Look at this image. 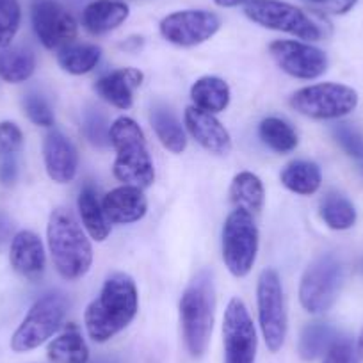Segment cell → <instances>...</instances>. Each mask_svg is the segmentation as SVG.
Returning <instances> with one entry per match:
<instances>
[{"mask_svg":"<svg viewBox=\"0 0 363 363\" xmlns=\"http://www.w3.org/2000/svg\"><path fill=\"white\" fill-rule=\"evenodd\" d=\"M18 155H0V184L13 186L18 178Z\"/></svg>","mask_w":363,"mask_h":363,"instance_id":"74e56055","label":"cell"},{"mask_svg":"<svg viewBox=\"0 0 363 363\" xmlns=\"http://www.w3.org/2000/svg\"><path fill=\"white\" fill-rule=\"evenodd\" d=\"M335 141L340 145L345 155L351 157L356 162L358 169L363 173V134L351 123H337L333 127Z\"/></svg>","mask_w":363,"mask_h":363,"instance_id":"d6a6232c","label":"cell"},{"mask_svg":"<svg viewBox=\"0 0 363 363\" xmlns=\"http://www.w3.org/2000/svg\"><path fill=\"white\" fill-rule=\"evenodd\" d=\"M358 106V93L344 84L323 82L306 86L291 96V107L312 120H338Z\"/></svg>","mask_w":363,"mask_h":363,"instance_id":"9c48e42d","label":"cell"},{"mask_svg":"<svg viewBox=\"0 0 363 363\" xmlns=\"http://www.w3.org/2000/svg\"><path fill=\"white\" fill-rule=\"evenodd\" d=\"M139 296L134 280L125 272H114L104 284L99 298L87 305L84 324L96 344L109 342L138 315Z\"/></svg>","mask_w":363,"mask_h":363,"instance_id":"6da1fadb","label":"cell"},{"mask_svg":"<svg viewBox=\"0 0 363 363\" xmlns=\"http://www.w3.org/2000/svg\"><path fill=\"white\" fill-rule=\"evenodd\" d=\"M338 338L337 330L328 323H310L299 338V356L306 362L320 358Z\"/></svg>","mask_w":363,"mask_h":363,"instance_id":"f546056e","label":"cell"},{"mask_svg":"<svg viewBox=\"0 0 363 363\" xmlns=\"http://www.w3.org/2000/svg\"><path fill=\"white\" fill-rule=\"evenodd\" d=\"M244 15L257 26L292 34L299 40L319 41L323 38V30L315 20L303 9L281 0H251L244 8Z\"/></svg>","mask_w":363,"mask_h":363,"instance_id":"30bf717a","label":"cell"},{"mask_svg":"<svg viewBox=\"0 0 363 363\" xmlns=\"http://www.w3.org/2000/svg\"><path fill=\"white\" fill-rule=\"evenodd\" d=\"M102 57V50L96 45L72 43L57 50V62L69 75H84L96 68Z\"/></svg>","mask_w":363,"mask_h":363,"instance_id":"f1b7e54d","label":"cell"},{"mask_svg":"<svg viewBox=\"0 0 363 363\" xmlns=\"http://www.w3.org/2000/svg\"><path fill=\"white\" fill-rule=\"evenodd\" d=\"M191 100L205 113H223L230 104V86L219 77H201L191 87Z\"/></svg>","mask_w":363,"mask_h":363,"instance_id":"603a6c76","label":"cell"},{"mask_svg":"<svg viewBox=\"0 0 363 363\" xmlns=\"http://www.w3.org/2000/svg\"><path fill=\"white\" fill-rule=\"evenodd\" d=\"M111 125L109 118L102 109L95 106H87L82 113V130L87 141L96 148H107L111 145Z\"/></svg>","mask_w":363,"mask_h":363,"instance_id":"1f68e13d","label":"cell"},{"mask_svg":"<svg viewBox=\"0 0 363 363\" xmlns=\"http://www.w3.org/2000/svg\"><path fill=\"white\" fill-rule=\"evenodd\" d=\"M23 148V132L13 121L0 123V155H18Z\"/></svg>","mask_w":363,"mask_h":363,"instance_id":"d590c367","label":"cell"},{"mask_svg":"<svg viewBox=\"0 0 363 363\" xmlns=\"http://www.w3.org/2000/svg\"><path fill=\"white\" fill-rule=\"evenodd\" d=\"M186 127L198 145L214 155H228L232 152V138L225 125L211 113L191 106L184 114Z\"/></svg>","mask_w":363,"mask_h":363,"instance_id":"2e32d148","label":"cell"},{"mask_svg":"<svg viewBox=\"0 0 363 363\" xmlns=\"http://www.w3.org/2000/svg\"><path fill=\"white\" fill-rule=\"evenodd\" d=\"M130 15L123 0H93L82 11V26L93 36L118 29Z\"/></svg>","mask_w":363,"mask_h":363,"instance_id":"ffe728a7","label":"cell"},{"mask_svg":"<svg viewBox=\"0 0 363 363\" xmlns=\"http://www.w3.org/2000/svg\"><path fill=\"white\" fill-rule=\"evenodd\" d=\"M269 54L278 68L287 75L301 80H313L328 69V55L310 43L292 40H278L269 45Z\"/></svg>","mask_w":363,"mask_h":363,"instance_id":"5bb4252c","label":"cell"},{"mask_svg":"<svg viewBox=\"0 0 363 363\" xmlns=\"http://www.w3.org/2000/svg\"><path fill=\"white\" fill-rule=\"evenodd\" d=\"M258 228L251 212L235 208L223 226V260L235 278L247 277L257 262Z\"/></svg>","mask_w":363,"mask_h":363,"instance_id":"ba28073f","label":"cell"},{"mask_svg":"<svg viewBox=\"0 0 363 363\" xmlns=\"http://www.w3.org/2000/svg\"><path fill=\"white\" fill-rule=\"evenodd\" d=\"M47 354L52 363L89 362V349H87L86 342H84L80 330L73 323H69L65 328V331L48 344Z\"/></svg>","mask_w":363,"mask_h":363,"instance_id":"d4e9b609","label":"cell"},{"mask_svg":"<svg viewBox=\"0 0 363 363\" xmlns=\"http://www.w3.org/2000/svg\"><path fill=\"white\" fill-rule=\"evenodd\" d=\"M219 29H221L219 16L203 9L171 13L160 22L162 38L177 47H196L211 40Z\"/></svg>","mask_w":363,"mask_h":363,"instance_id":"4fadbf2b","label":"cell"},{"mask_svg":"<svg viewBox=\"0 0 363 363\" xmlns=\"http://www.w3.org/2000/svg\"><path fill=\"white\" fill-rule=\"evenodd\" d=\"M257 344V330L246 305L239 298H233L223 319L225 363H255Z\"/></svg>","mask_w":363,"mask_h":363,"instance_id":"8fae6325","label":"cell"},{"mask_svg":"<svg viewBox=\"0 0 363 363\" xmlns=\"http://www.w3.org/2000/svg\"><path fill=\"white\" fill-rule=\"evenodd\" d=\"M216 289L212 271L203 269L193 278L180 298V323L184 342L193 358L207 352L214 330Z\"/></svg>","mask_w":363,"mask_h":363,"instance_id":"3957f363","label":"cell"},{"mask_svg":"<svg viewBox=\"0 0 363 363\" xmlns=\"http://www.w3.org/2000/svg\"><path fill=\"white\" fill-rule=\"evenodd\" d=\"M77 207H79V214L80 219H82L84 228L89 233L91 239L99 240V242L106 240L111 233V223L107 221L106 214H104L102 201L99 200V194H96L93 184H86L80 189Z\"/></svg>","mask_w":363,"mask_h":363,"instance_id":"44dd1931","label":"cell"},{"mask_svg":"<svg viewBox=\"0 0 363 363\" xmlns=\"http://www.w3.org/2000/svg\"><path fill=\"white\" fill-rule=\"evenodd\" d=\"M280 182L289 191L301 196H310L320 189L323 174L319 166L310 160H292L280 173Z\"/></svg>","mask_w":363,"mask_h":363,"instance_id":"484cf974","label":"cell"},{"mask_svg":"<svg viewBox=\"0 0 363 363\" xmlns=\"http://www.w3.org/2000/svg\"><path fill=\"white\" fill-rule=\"evenodd\" d=\"M362 271H363V262H362Z\"/></svg>","mask_w":363,"mask_h":363,"instance_id":"f6af8a7d","label":"cell"},{"mask_svg":"<svg viewBox=\"0 0 363 363\" xmlns=\"http://www.w3.org/2000/svg\"><path fill=\"white\" fill-rule=\"evenodd\" d=\"M47 242L55 271L62 280L75 281L86 277L93 264V247L69 208L57 207L52 212Z\"/></svg>","mask_w":363,"mask_h":363,"instance_id":"7a4b0ae2","label":"cell"},{"mask_svg":"<svg viewBox=\"0 0 363 363\" xmlns=\"http://www.w3.org/2000/svg\"><path fill=\"white\" fill-rule=\"evenodd\" d=\"M356 349H358L359 358H363V331H362V335H359V338H358V345H356Z\"/></svg>","mask_w":363,"mask_h":363,"instance_id":"b9f144b4","label":"cell"},{"mask_svg":"<svg viewBox=\"0 0 363 363\" xmlns=\"http://www.w3.org/2000/svg\"><path fill=\"white\" fill-rule=\"evenodd\" d=\"M305 2H308V4L312 6H317V8H323V4L326 2V0H305Z\"/></svg>","mask_w":363,"mask_h":363,"instance_id":"7bdbcfd3","label":"cell"},{"mask_svg":"<svg viewBox=\"0 0 363 363\" xmlns=\"http://www.w3.org/2000/svg\"><path fill=\"white\" fill-rule=\"evenodd\" d=\"M43 159L48 177L57 184H69L77 177L79 153L61 130H50L43 141Z\"/></svg>","mask_w":363,"mask_h":363,"instance_id":"e0dca14e","label":"cell"},{"mask_svg":"<svg viewBox=\"0 0 363 363\" xmlns=\"http://www.w3.org/2000/svg\"><path fill=\"white\" fill-rule=\"evenodd\" d=\"M111 145L116 150L114 177L123 182V186L148 189L155 180V167L141 127L132 118H118L111 125Z\"/></svg>","mask_w":363,"mask_h":363,"instance_id":"277c9868","label":"cell"},{"mask_svg":"<svg viewBox=\"0 0 363 363\" xmlns=\"http://www.w3.org/2000/svg\"><path fill=\"white\" fill-rule=\"evenodd\" d=\"M22 106L27 118L34 125H38V127L50 128L54 125V111H52L50 102L41 95L40 91H29V93H26L22 100Z\"/></svg>","mask_w":363,"mask_h":363,"instance_id":"e575fe53","label":"cell"},{"mask_svg":"<svg viewBox=\"0 0 363 363\" xmlns=\"http://www.w3.org/2000/svg\"><path fill=\"white\" fill-rule=\"evenodd\" d=\"M358 0H326L323 4V11L331 13V15H345L356 6Z\"/></svg>","mask_w":363,"mask_h":363,"instance_id":"f35d334b","label":"cell"},{"mask_svg":"<svg viewBox=\"0 0 363 363\" xmlns=\"http://www.w3.org/2000/svg\"><path fill=\"white\" fill-rule=\"evenodd\" d=\"M22 23V8L18 0H0V48L13 43Z\"/></svg>","mask_w":363,"mask_h":363,"instance_id":"836d02e7","label":"cell"},{"mask_svg":"<svg viewBox=\"0 0 363 363\" xmlns=\"http://www.w3.org/2000/svg\"><path fill=\"white\" fill-rule=\"evenodd\" d=\"M143 72L138 68H121L100 77L95 82L96 95L118 109H130L134 91L143 84Z\"/></svg>","mask_w":363,"mask_h":363,"instance_id":"d6986e66","label":"cell"},{"mask_svg":"<svg viewBox=\"0 0 363 363\" xmlns=\"http://www.w3.org/2000/svg\"><path fill=\"white\" fill-rule=\"evenodd\" d=\"M102 208L107 221L113 225H132L145 218L148 201L139 187L121 186L104 196Z\"/></svg>","mask_w":363,"mask_h":363,"instance_id":"ac0fdd59","label":"cell"},{"mask_svg":"<svg viewBox=\"0 0 363 363\" xmlns=\"http://www.w3.org/2000/svg\"><path fill=\"white\" fill-rule=\"evenodd\" d=\"M89 363V362H87ZM93 363H114L113 359H107V358H100V359H96V362H93Z\"/></svg>","mask_w":363,"mask_h":363,"instance_id":"ee69618b","label":"cell"},{"mask_svg":"<svg viewBox=\"0 0 363 363\" xmlns=\"http://www.w3.org/2000/svg\"><path fill=\"white\" fill-rule=\"evenodd\" d=\"M320 218L323 221L330 226L331 230L337 232H344L354 226L356 223V208L351 203L349 198H345L340 193H328L326 196L320 200Z\"/></svg>","mask_w":363,"mask_h":363,"instance_id":"4dcf8cb0","label":"cell"},{"mask_svg":"<svg viewBox=\"0 0 363 363\" xmlns=\"http://www.w3.org/2000/svg\"><path fill=\"white\" fill-rule=\"evenodd\" d=\"M323 363H359L358 349L352 344V340L338 337L324 354Z\"/></svg>","mask_w":363,"mask_h":363,"instance_id":"8d00e7d4","label":"cell"},{"mask_svg":"<svg viewBox=\"0 0 363 363\" xmlns=\"http://www.w3.org/2000/svg\"><path fill=\"white\" fill-rule=\"evenodd\" d=\"M230 200L237 208L258 214L265 201L264 184L251 171H240L233 177L232 186H230Z\"/></svg>","mask_w":363,"mask_h":363,"instance_id":"4316f807","label":"cell"},{"mask_svg":"<svg viewBox=\"0 0 363 363\" xmlns=\"http://www.w3.org/2000/svg\"><path fill=\"white\" fill-rule=\"evenodd\" d=\"M13 225L2 212H0V247L4 246L9 239H11Z\"/></svg>","mask_w":363,"mask_h":363,"instance_id":"ab89813d","label":"cell"},{"mask_svg":"<svg viewBox=\"0 0 363 363\" xmlns=\"http://www.w3.org/2000/svg\"><path fill=\"white\" fill-rule=\"evenodd\" d=\"M150 121H152L153 130L164 148L169 150L171 153H182L187 148L186 130L169 107L162 106V104L153 106L152 113H150Z\"/></svg>","mask_w":363,"mask_h":363,"instance_id":"cb8c5ba5","label":"cell"},{"mask_svg":"<svg viewBox=\"0 0 363 363\" xmlns=\"http://www.w3.org/2000/svg\"><path fill=\"white\" fill-rule=\"evenodd\" d=\"M9 262L23 280L30 284L40 281L47 269V257L40 237L30 230L15 233L9 244Z\"/></svg>","mask_w":363,"mask_h":363,"instance_id":"9a60e30c","label":"cell"},{"mask_svg":"<svg viewBox=\"0 0 363 363\" xmlns=\"http://www.w3.org/2000/svg\"><path fill=\"white\" fill-rule=\"evenodd\" d=\"M344 265L335 255L317 257L305 269L299 285V303L312 315L331 310L344 285Z\"/></svg>","mask_w":363,"mask_h":363,"instance_id":"5b68a950","label":"cell"},{"mask_svg":"<svg viewBox=\"0 0 363 363\" xmlns=\"http://www.w3.org/2000/svg\"><path fill=\"white\" fill-rule=\"evenodd\" d=\"M68 312V299L61 292H48L41 296L22 320L11 337L15 352H29L50 340L61 328Z\"/></svg>","mask_w":363,"mask_h":363,"instance_id":"8992f818","label":"cell"},{"mask_svg":"<svg viewBox=\"0 0 363 363\" xmlns=\"http://www.w3.org/2000/svg\"><path fill=\"white\" fill-rule=\"evenodd\" d=\"M30 22L38 40L48 50H61L75 41L79 26L72 13L54 0H33Z\"/></svg>","mask_w":363,"mask_h":363,"instance_id":"7c38bea8","label":"cell"},{"mask_svg":"<svg viewBox=\"0 0 363 363\" xmlns=\"http://www.w3.org/2000/svg\"><path fill=\"white\" fill-rule=\"evenodd\" d=\"M36 72V55L26 45L0 48V79L8 84H22Z\"/></svg>","mask_w":363,"mask_h":363,"instance_id":"7402d4cb","label":"cell"},{"mask_svg":"<svg viewBox=\"0 0 363 363\" xmlns=\"http://www.w3.org/2000/svg\"><path fill=\"white\" fill-rule=\"evenodd\" d=\"M216 4L221 6V8H237V6H242L251 2V0H214Z\"/></svg>","mask_w":363,"mask_h":363,"instance_id":"60d3db41","label":"cell"},{"mask_svg":"<svg viewBox=\"0 0 363 363\" xmlns=\"http://www.w3.org/2000/svg\"><path fill=\"white\" fill-rule=\"evenodd\" d=\"M258 135L267 148L277 153L294 152L299 143L298 132L294 130V127L289 121L277 116L265 118L262 121L260 127H258Z\"/></svg>","mask_w":363,"mask_h":363,"instance_id":"83f0119b","label":"cell"},{"mask_svg":"<svg viewBox=\"0 0 363 363\" xmlns=\"http://www.w3.org/2000/svg\"><path fill=\"white\" fill-rule=\"evenodd\" d=\"M257 305L258 324H260L265 345L271 352H278L284 347L285 338H287L289 317L280 274L274 269H264L258 277Z\"/></svg>","mask_w":363,"mask_h":363,"instance_id":"52a82bcc","label":"cell"}]
</instances>
